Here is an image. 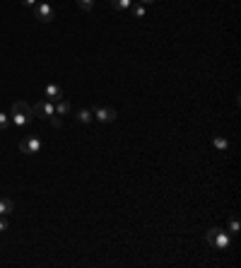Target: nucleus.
Here are the masks:
<instances>
[{
  "label": "nucleus",
  "mask_w": 241,
  "mask_h": 268,
  "mask_svg": "<svg viewBox=\"0 0 241 268\" xmlns=\"http://www.w3.org/2000/svg\"><path fill=\"white\" fill-rule=\"evenodd\" d=\"M32 119H34V111H32V107H29L27 102H15V104H12L10 121L17 126V128H24V126L29 124Z\"/></svg>",
  "instance_id": "f257e3e1"
},
{
  "label": "nucleus",
  "mask_w": 241,
  "mask_h": 268,
  "mask_svg": "<svg viewBox=\"0 0 241 268\" xmlns=\"http://www.w3.org/2000/svg\"><path fill=\"white\" fill-rule=\"evenodd\" d=\"M205 242H207L210 247H215V249H227V247L232 244V234L220 230V227H210V230L205 232Z\"/></svg>",
  "instance_id": "f03ea898"
},
{
  "label": "nucleus",
  "mask_w": 241,
  "mask_h": 268,
  "mask_svg": "<svg viewBox=\"0 0 241 268\" xmlns=\"http://www.w3.org/2000/svg\"><path fill=\"white\" fill-rule=\"evenodd\" d=\"M19 150H22L24 155H39V152H41V140H39L37 135H24V138L19 140Z\"/></svg>",
  "instance_id": "7ed1b4c3"
},
{
  "label": "nucleus",
  "mask_w": 241,
  "mask_h": 268,
  "mask_svg": "<svg viewBox=\"0 0 241 268\" xmlns=\"http://www.w3.org/2000/svg\"><path fill=\"white\" fill-rule=\"evenodd\" d=\"M92 114L99 124H113V121H116V109L113 107H104V104H101V107H94Z\"/></svg>",
  "instance_id": "20e7f679"
},
{
  "label": "nucleus",
  "mask_w": 241,
  "mask_h": 268,
  "mask_svg": "<svg viewBox=\"0 0 241 268\" xmlns=\"http://www.w3.org/2000/svg\"><path fill=\"white\" fill-rule=\"evenodd\" d=\"M34 12H37V19L39 22H44V24L53 22V17H56V12H53V7H51L48 2H37Z\"/></svg>",
  "instance_id": "39448f33"
},
{
  "label": "nucleus",
  "mask_w": 241,
  "mask_h": 268,
  "mask_svg": "<svg viewBox=\"0 0 241 268\" xmlns=\"http://www.w3.org/2000/svg\"><path fill=\"white\" fill-rule=\"evenodd\" d=\"M32 111H34V116H39V119H48V116H53V114H56L53 102H48V99H41V102H37V104L32 107Z\"/></svg>",
  "instance_id": "423d86ee"
},
{
  "label": "nucleus",
  "mask_w": 241,
  "mask_h": 268,
  "mask_svg": "<svg viewBox=\"0 0 241 268\" xmlns=\"http://www.w3.org/2000/svg\"><path fill=\"white\" fill-rule=\"evenodd\" d=\"M44 94H46V99L53 102V104H56L58 99H63V89L58 87V85H48V87L44 89Z\"/></svg>",
  "instance_id": "0eeeda50"
},
{
  "label": "nucleus",
  "mask_w": 241,
  "mask_h": 268,
  "mask_svg": "<svg viewBox=\"0 0 241 268\" xmlns=\"http://www.w3.org/2000/svg\"><path fill=\"white\" fill-rule=\"evenodd\" d=\"M15 213V203H12V201H10V198H0V215H2V217H7V215H12Z\"/></svg>",
  "instance_id": "6e6552de"
},
{
  "label": "nucleus",
  "mask_w": 241,
  "mask_h": 268,
  "mask_svg": "<svg viewBox=\"0 0 241 268\" xmlns=\"http://www.w3.org/2000/svg\"><path fill=\"white\" fill-rule=\"evenodd\" d=\"M75 119H77L80 124H92L94 114H92V111H90V109H80V111L75 114Z\"/></svg>",
  "instance_id": "1a4fd4ad"
},
{
  "label": "nucleus",
  "mask_w": 241,
  "mask_h": 268,
  "mask_svg": "<svg viewBox=\"0 0 241 268\" xmlns=\"http://www.w3.org/2000/svg\"><path fill=\"white\" fill-rule=\"evenodd\" d=\"M53 109H56L58 116H65V114H70V104H68L65 99H58L56 104H53Z\"/></svg>",
  "instance_id": "9d476101"
},
{
  "label": "nucleus",
  "mask_w": 241,
  "mask_h": 268,
  "mask_svg": "<svg viewBox=\"0 0 241 268\" xmlns=\"http://www.w3.org/2000/svg\"><path fill=\"white\" fill-rule=\"evenodd\" d=\"M130 5H133V0H111V7L113 10H130Z\"/></svg>",
  "instance_id": "9b49d317"
},
{
  "label": "nucleus",
  "mask_w": 241,
  "mask_h": 268,
  "mask_svg": "<svg viewBox=\"0 0 241 268\" xmlns=\"http://www.w3.org/2000/svg\"><path fill=\"white\" fill-rule=\"evenodd\" d=\"M212 145H215L220 152H227V150H229V140H227V138H222V135H217V138L212 140Z\"/></svg>",
  "instance_id": "f8f14e48"
},
{
  "label": "nucleus",
  "mask_w": 241,
  "mask_h": 268,
  "mask_svg": "<svg viewBox=\"0 0 241 268\" xmlns=\"http://www.w3.org/2000/svg\"><path fill=\"white\" fill-rule=\"evenodd\" d=\"M130 10H133V15H135V17H143V15H145V5H143V2L130 5Z\"/></svg>",
  "instance_id": "ddd939ff"
},
{
  "label": "nucleus",
  "mask_w": 241,
  "mask_h": 268,
  "mask_svg": "<svg viewBox=\"0 0 241 268\" xmlns=\"http://www.w3.org/2000/svg\"><path fill=\"white\" fill-rule=\"evenodd\" d=\"M77 5L85 10V12H92V7H94V0H77Z\"/></svg>",
  "instance_id": "4468645a"
},
{
  "label": "nucleus",
  "mask_w": 241,
  "mask_h": 268,
  "mask_svg": "<svg viewBox=\"0 0 241 268\" xmlns=\"http://www.w3.org/2000/svg\"><path fill=\"white\" fill-rule=\"evenodd\" d=\"M229 234H239V220L229 217Z\"/></svg>",
  "instance_id": "2eb2a0df"
},
{
  "label": "nucleus",
  "mask_w": 241,
  "mask_h": 268,
  "mask_svg": "<svg viewBox=\"0 0 241 268\" xmlns=\"http://www.w3.org/2000/svg\"><path fill=\"white\" fill-rule=\"evenodd\" d=\"M7 126H10V116L0 111V131H7Z\"/></svg>",
  "instance_id": "dca6fc26"
},
{
  "label": "nucleus",
  "mask_w": 241,
  "mask_h": 268,
  "mask_svg": "<svg viewBox=\"0 0 241 268\" xmlns=\"http://www.w3.org/2000/svg\"><path fill=\"white\" fill-rule=\"evenodd\" d=\"M48 121H51V126H53V128H60V126H63V119H60L58 114H53V116H48Z\"/></svg>",
  "instance_id": "f3484780"
},
{
  "label": "nucleus",
  "mask_w": 241,
  "mask_h": 268,
  "mask_svg": "<svg viewBox=\"0 0 241 268\" xmlns=\"http://www.w3.org/2000/svg\"><path fill=\"white\" fill-rule=\"evenodd\" d=\"M24 7H37V0H19Z\"/></svg>",
  "instance_id": "a211bd4d"
},
{
  "label": "nucleus",
  "mask_w": 241,
  "mask_h": 268,
  "mask_svg": "<svg viewBox=\"0 0 241 268\" xmlns=\"http://www.w3.org/2000/svg\"><path fill=\"white\" fill-rule=\"evenodd\" d=\"M5 230H7V220L0 215V232H5Z\"/></svg>",
  "instance_id": "6ab92c4d"
},
{
  "label": "nucleus",
  "mask_w": 241,
  "mask_h": 268,
  "mask_svg": "<svg viewBox=\"0 0 241 268\" xmlns=\"http://www.w3.org/2000/svg\"><path fill=\"white\" fill-rule=\"evenodd\" d=\"M140 2H143V5H149V2H154V0H140Z\"/></svg>",
  "instance_id": "aec40b11"
}]
</instances>
